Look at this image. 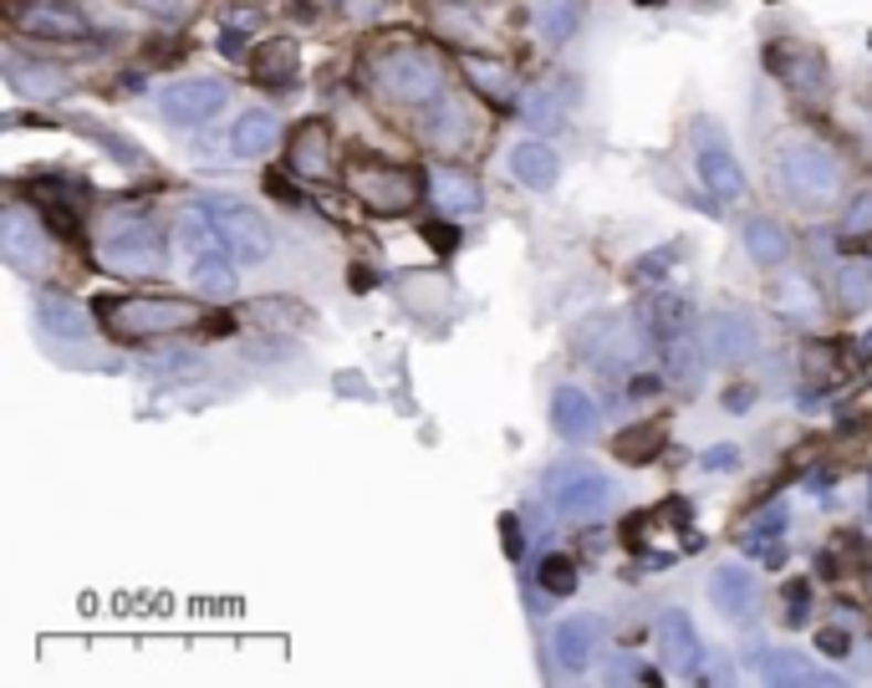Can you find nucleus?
Returning a JSON list of instances; mask_svg holds the SVG:
<instances>
[{"mask_svg": "<svg viewBox=\"0 0 872 688\" xmlns=\"http://www.w3.org/2000/svg\"><path fill=\"white\" fill-rule=\"evenodd\" d=\"M93 317L118 342H154V337H174V331L199 327L204 311L195 301H185V296H97Z\"/></svg>", "mask_w": 872, "mask_h": 688, "instance_id": "f257e3e1", "label": "nucleus"}, {"mask_svg": "<svg viewBox=\"0 0 872 688\" xmlns=\"http://www.w3.org/2000/svg\"><path fill=\"white\" fill-rule=\"evenodd\" d=\"M776 184L791 204L821 214L842 199L847 173H842V159H837L827 144H817V138H791V144L776 148Z\"/></svg>", "mask_w": 872, "mask_h": 688, "instance_id": "f03ea898", "label": "nucleus"}, {"mask_svg": "<svg viewBox=\"0 0 872 688\" xmlns=\"http://www.w3.org/2000/svg\"><path fill=\"white\" fill-rule=\"evenodd\" d=\"M368 87L388 107L423 113V107H434L444 97V66L423 46H388V52H378L368 62Z\"/></svg>", "mask_w": 872, "mask_h": 688, "instance_id": "7ed1b4c3", "label": "nucleus"}, {"mask_svg": "<svg viewBox=\"0 0 872 688\" xmlns=\"http://www.w3.org/2000/svg\"><path fill=\"white\" fill-rule=\"evenodd\" d=\"M97 265L113 271V276H144V281L164 276V265H169V240H164V230L154 225L144 210H133L128 220H118V225L97 240Z\"/></svg>", "mask_w": 872, "mask_h": 688, "instance_id": "20e7f679", "label": "nucleus"}, {"mask_svg": "<svg viewBox=\"0 0 872 688\" xmlns=\"http://www.w3.org/2000/svg\"><path fill=\"white\" fill-rule=\"evenodd\" d=\"M195 210L204 214V220L214 225V235L235 251V261L265 265L271 255H276V230L265 225V214L251 210L245 199H235V194H199Z\"/></svg>", "mask_w": 872, "mask_h": 688, "instance_id": "39448f33", "label": "nucleus"}, {"mask_svg": "<svg viewBox=\"0 0 872 688\" xmlns=\"http://www.w3.org/2000/svg\"><path fill=\"white\" fill-rule=\"evenodd\" d=\"M612 500V479L592 459H556L546 469V505L567 520H597Z\"/></svg>", "mask_w": 872, "mask_h": 688, "instance_id": "423d86ee", "label": "nucleus"}, {"mask_svg": "<svg viewBox=\"0 0 872 688\" xmlns=\"http://www.w3.org/2000/svg\"><path fill=\"white\" fill-rule=\"evenodd\" d=\"M700 342H704V352H710V362H719V368H740V362L755 358L760 331H755L750 311H740V306H714L710 317H704V327H700Z\"/></svg>", "mask_w": 872, "mask_h": 688, "instance_id": "0eeeda50", "label": "nucleus"}, {"mask_svg": "<svg viewBox=\"0 0 872 688\" xmlns=\"http://www.w3.org/2000/svg\"><path fill=\"white\" fill-rule=\"evenodd\" d=\"M766 72L786 82L796 97H821L832 87V66H827V56H821L817 46H807V41H770Z\"/></svg>", "mask_w": 872, "mask_h": 688, "instance_id": "6e6552de", "label": "nucleus"}, {"mask_svg": "<svg viewBox=\"0 0 872 688\" xmlns=\"http://www.w3.org/2000/svg\"><path fill=\"white\" fill-rule=\"evenodd\" d=\"M11 27L31 41H82V36H93V21H87L72 0H27V6H11Z\"/></svg>", "mask_w": 872, "mask_h": 688, "instance_id": "1a4fd4ad", "label": "nucleus"}, {"mask_svg": "<svg viewBox=\"0 0 872 688\" xmlns=\"http://www.w3.org/2000/svg\"><path fill=\"white\" fill-rule=\"evenodd\" d=\"M694 169H700V184L714 204L745 199V169H740V159L729 154V144L719 138L714 123H700V159H694Z\"/></svg>", "mask_w": 872, "mask_h": 688, "instance_id": "9d476101", "label": "nucleus"}, {"mask_svg": "<svg viewBox=\"0 0 872 688\" xmlns=\"http://www.w3.org/2000/svg\"><path fill=\"white\" fill-rule=\"evenodd\" d=\"M230 103V87L220 77H185V82H169L159 93V113L179 128H195V123H210L214 113H225Z\"/></svg>", "mask_w": 872, "mask_h": 688, "instance_id": "9b49d317", "label": "nucleus"}, {"mask_svg": "<svg viewBox=\"0 0 872 688\" xmlns=\"http://www.w3.org/2000/svg\"><path fill=\"white\" fill-rule=\"evenodd\" d=\"M608 643V627L597 612H577V617H561L551 627V658H556V674H581L587 663L602 653Z\"/></svg>", "mask_w": 872, "mask_h": 688, "instance_id": "f8f14e48", "label": "nucleus"}, {"mask_svg": "<svg viewBox=\"0 0 872 688\" xmlns=\"http://www.w3.org/2000/svg\"><path fill=\"white\" fill-rule=\"evenodd\" d=\"M353 194L368 204L372 214H409L419 199V179L409 169H357L353 173Z\"/></svg>", "mask_w": 872, "mask_h": 688, "instance_id": "ddd939ff", "label": "nucleus"}, {"mask_svg": "<svg viewBox=\"0 0 872 688\" xmlns=\"http://www.w3.org/2000/svg\"><path fill=\"white\" fill-rule=\"evenodd\" d=\"M659 653H663V668L674 678H700L704 674V643L700 633H694V617L679 607L659 612Z\"/></svg>", "mask_w": 872, "mask_h": 688, "instance_id": "4468645a", "label": "nucleus"}, {"mask_svg": "<svg viewBox=\"0 0 872 688\" xmlns=\"http://www.w3.org/2000/svg\"><path fill=\"white\" fill-rule=\"evenodd\" d=\"M41 225H46V220H31L21 204H11V210L0 214V255H6V265L21 271V276H36L41 265H46Z\"/></svg>", "mask_w": 872, "mask_h": 688, "instance_id": "2eb2a0df", "label": "nucleus"}, {"mask_svg": "<svg viewBox=\"0 0 872 688\" xmlns=\"http://www.w3.org/2000/svg\"><path fill=\"white\" fill-rule=\"evenodd\" d=\"M710 602L725 612L729 623H750L755 612H760V582L750 576V567L725 561V567L710 571Z\"/></svg>", "mask_w": 872, "mask_h": 688, "instance_id": "dca6fc26", "label": "nucleus"}, {"mask_svg": "<svg viewBox=\"0 0 872 688\" xmlns=\"http://www.w3.org/2000/svg\"><path fill=\"white\" fill-rule=\"evenodd\" d=\"M638 327H643L648 342L659 347V342H669V337L694 331V306H689V296L653 286V292L643 296V306H638Z\"/></svg>", "mask_w": 872, "mask_h": 688, "instance_id": "f3484780", "label": "nucleus"}, {"mask_svg": "<svg viewBox=\"0 0 872 688\" xmlns=\"http://www.w3.org/2000/svg\"><path fill=\"white\" fill-rule=\"evenodd\" d=\"M251 77L261 82L265 93H296V77H302V46L291 36H276V41H265V46H255L251 52Z\"/></svg>", "mask_w": 872, "mask_h": 688, "instance_id": "a211bd4d", "label": "nucleus"}, {"mask_svg": "<svg viewBox=\"0 0 872 688\" xmlns=\"http://www.w3.org/2000/svg\"><path fill=\"white\" fill-rule=\"evenodd\" d=\"M419 138L429 148H439V154H460V148L475 138V123H470V113H464L460 103H450V93H444L434 107L419 113Z\"/></svg>", "mask_w": 872, "mask_h": 688, "instance_id": "6ab92c4d", "label": "nucleus"}, {"mask_svg": "<svg viewBox=\"0 0 872 688\" xmlns=\"http://www.w3.org/2000/svg\"><path fill=\"white\" fill-rule=\"evenodd\" d=\"M6 82L31 103H62L72 97V77L52 62H31V56H6Z\"/></svg>", "mask_w": 872, "mask_h": 688, "instance_id": "aec40b11", "label": "nucleus"}, {"mask_svg": "<svg viewBox=\"0 0 872 688\" xmlns=\"http://www.w3.org/2000/svg\"><path fill=\"white\" fill-rule=\"evenodd\" d=\"M551 428H556V438L561 444H592L597 438V403L581 388H571V383H561L551 393Z\"/></svg>", "mask_w": 872, "mask_h": 688, "instance_id": "412c9836", "label": "nucleus"}, {"mask_svg": "<svg viewBox=\"0 0 872 688\" xmlns=\"http://www.w3.org/2000/svg\"><path fill=\"white\" fill-rule=\"evenodd\" d=\"M286 169L296 173V179H327V169H332V128L322 118L302 123V128L291 133Z\"/></svg>", "mask_w": 872, "mask_h": 688, "instance_id": "4be33fe9", "label": "nucleus"}, {"mask_svg": "<svg viewBox=\"0 0 872 688\" xmlns=\"http://www.w3.org/2000/svg\"><path fill=\"white\" fill-rule=\"evenodd\" d=\"M429 199H434V210L444 214H480L485 210V189H480L475 173H464V169H434L429 173Z\"/></svg>", "mask_w": 872, "mask_h": 688, "instance_id": "5701e85b", "label": "nucleus"}, {"mask_svg": "<svg viewBox=\"0 0 872 688\" xmlns=\"http://www.w3.org/2000/svg\"><path fill=\"white\" fill-rule=\"evenodd\" d=\"M189 276H195V292H204L210 301H230V296L240 292L235 251H230L225 240H214L210 251H199L195 265H189Z\"/></svg>", "mask_w": 872, "mask_h": 688, "instance_id": "b1692460", "label": "nucleus"}, {"mask_svg": "<svg viewBox=\"0 0 872 688\" xmlns=\"http://www.w3.org/2000/svg\"><path fill=\"white\" fill-rule=\"evenodd\" d=\"M511 179H516L521 189H530V194H546V189L561 179V159H556V148L536 144V138L516 144V148H511Z\"/></svg>", "mask_w": 872, "mask_h": 688, "instance_id": "393cba45", "label": "nucleus"}, {"mask_svg": "<svg viewBox=\"0 0 872 688\" xmlns=\"http://www.w3.org/2000/svg\"><path fill=\"white\" fill-rule=\"evenodd\" d=\"M755 674L766 678V684H791V688H811V684H842L837 674L817 668L811 658L791 648H776V653H755Z\"/></svg>", "mask_w": 872, "mask_h": 688, "instance_id": "a878e982", "label": "nucleus"}, {"mask_svg": "<svg viewBox=\"0 0 872 688\" xmlns=\"http://www.w3.org/2000/svg\"><path fill=\"white\" fill-rule=\"evenodd\" d=\"M276 144H281V123H276V113H265V107H245V113L230 123V154H235V159H265Z\"/></svg>", "mask_w": 872, "mask_h": 688, "instance_id": "bb28decb", "label": "nucleus"}, {"mask_svg": "<svg viewBox=\"0 0 872 688\" xmlns=\"http://www.w3.org/2000/svg\"><path fill=\"white\" fill-rule=\"evenodd\" d=\"M398 296L409 306L419 321H439L450 311V281L439 276V271H409V276H398Z\"/></svg>", "mask_w": 872, "mask_h": 688, "instance_id": "cd10ccee", "label": "nucleus"}, {"mask_svg": "<svg viewBox=\"0 0 872 688\" xmlns=\"http://www.w3.org/2000/svg\"><path fill=\"white\" fill-rule=\"evenodd\" d=\"M36 327L46 331V337H56V342H87V337H93V321H87V311H82L77 301L56 296V292L36 296Z\"/></svg>", "mask_w": 872, "mask_h": 688, "instance_id": "c85d7f7f", "label": "nucleus"}, {"mask_svg": "<svg viewBox=\"0 0 872 688\" xmlns=\"http://www.w3.org/2000/svg\"><path fill=\"white\" fill-rule=\"evenodd\" d=\"M740 240H745V255H750L755 265H786L791 261V235H786L770 214H745Z\"/></svg>", "mask_w": 872, "mask_h": 688, "instance_id": "c756f323", "label": "nucleus"}, {"mask_svg": "<svg viewBox=\"0 0 872 688\" xmlns=\"http://www.w3.org/2000/svg\"><path fill=\"white\" fill-rule=\"evenodd\" d=\"M704 358H710V352H704V342H694V331L659 342V362H663V372H669L679 388H700L704 383Z\"/></svg>", "mask_w": 872, "mask_h": 688, "instance_id": "7c9ffc66", "label": "nucleus"}, {"mask_svg": "<svg viewBox=\"0 0 872 688\" xmlns=\"http://www.w3.org/2000/svg\"><path fill=\"white\" fill-rule=\"evenodd\" d=\"M460 72L470 77V87H475L480 97H490L495 107L516 103V77H511L501 62H485L480 52H460Z\"/></svg>", "mask_w": 872, "mask_h": 688, "instance_id": "2f4dec72", "label": "nucleus"}, {"mask_svg": "<svg viewBox=\"0 0 872 688\" xmlns=\"http://www.w3.org/2000/svg\"><path fill=\"white\" fill-rule=\"evenodd\" d=\"M770 306H776V317H780V321H801V327H811V321H817V311H821L817 292H811V281H801V276L776 281V292H770Z\"/></svg>", "mask_w": 872, "mask_h": 688, "instance_id": "473e14b6", "label": "nucleus"}, {"mask_svg": "<svg viewBox=\"0 0 872 688\" xmlns=\"http://www.w3.org/2000/svg\"><path fill=\"white\" fill-rule=\"evenodd\" d=\"M659 449H663V424H653V419H638L633 428L612 434V454H618L622 464H653Z\"/></svg>", "mask_w": 872, "mask_h": 688, "instance_id": "72a5a7b5", "label": "nucleus"}, {"mask_svg": "<svg viewBox=\"0 0 872 688\" xmlns=\"http://www.w3.org/2000/svg\"><path fill=\"white\" fill-rule=\"evenodd\" d=\"M780 526H786V510H770L766 520H755V526L740 536L745 557H755L760 567H780V561H786V541H780Z\"/></svg>", "mask_w": 872, "mask_h": 688, "instance_id": "f704fd0d", "label": "nucleus"}, {"mask_svg": "<svg viewBox=\"0 0 872 688\" xmlns=\"http://www.w3.org/2000/svg\"><path fill=\"white\" fill-rule=\"evenodd\" d=\"M521 113H526V123L536 133H561V123H567V107H561V97L551 87H526L521 93Z\"/></svg>", "mask_w": 872, "mask_h": 688, "instance_id": "c9c22d12", "label": "nucleus"}, {"mask_svg": "<svg viewBox=\"0 0 872 688\" xmlns=\"http://www.w3.org/2000/svg\"><path fill=\"white\" fill-rule=\"evenodd\" d=\"M536 582H542V592L546 596H571L577 592V561L571 557H561V551H551V557H542L536 561Z\"/></svg>", "mask_w": 872, "mask_h": 688, "instance_id": "e433bc0d", "label": "nucleus"}, {"mask_svg": "<svg viewBox=\"0 0 872 688\" xmlns=\"http://www.w3.org/2000/svg\"><path fill=\"white\" fill-rule=\"evenodd\" d=\"M577 6H571V0H542V6H536V27L546 31V36L551 41H567L571 31H577Z\"/></svg>", "mask_w": 872, "mask_h": 688, "instance_id": "4c0bfd02", "label": "nucleus"}, {"mask_svg": "<svg viewBox=\"0 0 872 688\" xmlns=\"http://www.w3.org/2000/svg\"><path fill=\"white\" fill-rule=\"evenodd\" d=\"M837 292H842L847 311L872 306V271H868V265H842V271H837Z\"/></svg>", "mask_w": 872, "mask_h": 688, "instance_id": "58836bf2", "label": "nucleus"}, {"mask_svg": "<svg viewBox=\"0 0 872 688\" xmlns=\"http://www.w3.org/2000/svg\"><path fill=\"white\" fill-rule=\"evenodd\" d=\"M41 220H46V230H52L56 240H77L82 235V214L72 210V204H62V199H46V204H41Z\"/></svg>", "mask_w": 872, "mask_h": 688, "instance_id": "ea45409f", "label": "nucleus"}, {"mask_svg": "<svg viewBox=\"0 0 872 688\" xmlns=\"http://www.w3.org/2000/svg\"><path fill=\"white\" fill-rule=\"evenodd\" d=\"M842 230L847 235H868L872 230V184L858 189V194L847 199V210H842Z\"/></svg>", "mask_w": 872, "mask_h": 688, "instance_id": "a19ab883", "label": "nucleus"}, {"mask_svg": "<svg viewBox=\"0 0 872 688\" xmlns=\"http://www.w3.org/2000/svg\"><path fill=\"white\" fill-rule=\"evenodd\" d=\"M801 368H807V378H811V383H821V388H827V383H832V378H837V352H832V347H827V342H811L807 347V358H801Z\"/></svg>", "mask_w": 872, "mask_h": 688, "instance_id": "79ce46f5", "label": "nucleus"}, {"mask_svg": "<svg viewBox=\"0 0 872 688\" xmlns=\"http://www.w3.org/2000/svg\"><path fill=\"white\" fill-rule=\"evenodd\" d=\"M419 235L429 240V245H434V255H450L454 245H460V230H454L450 220H429V225H423Z\"/></svg>", "mask_w": 872, "mask_h": 688, "instance_id": "37998d69", "label": "nucleus"}, {"mask_svg": "<svg viewBox=\"0 0 872 688\" xmlns=\"http://www.w3.org/2000/svg\"><path fill=\"white\" fill-rule=\"evenodd\" d=\"M817 653H827V658H847V653H852V637H847L842 627H821V633H817Z\"/></svg>", "mask_w": 872, "mask_h": 688, "instance_id": "c03bdc74", "label": "nucleus"}, {"mask_svg": "<svg viewBox=\"0 0 872 688\" xmlns=\"http://www.w3.org/2000/svg\"><path fill=\"white\" fill-rule=\"evenodd\" d=\"M700 464H704V469H714V475H725V469H740V449H735V444H714Z\"/></svg>", "mask_w": 872, "mask_h": 688, "instance_id": "a18cd8bd", "label": "nucleus"}, {"mask_svg": "<svg viewBox=\"0 0 872 688\" xmlns=\"http://www.w3.org/2000/svg\"><path fill=\"white\" fill-rule=\"evenodd\" d=\"M807 592H811L807 582H791V586H786V602H791V612H786V623H791V627L807 623Z\"/></svg>", "mask_w": 872, "mask_h": 688, "instance_id": "49530a36", "label": "nucleus"}, {"mask_svg": "<svg viewBox=\"0 0 872 688\" xmlns=\"http://www.w3.org/2000/svg\"><path fill=\"white\" fill-rule=\"evenodd\" d=\"M199 327H204V337H230V331H235V317H225V311H204Z\"/></svg>", "mask_w": 872, "mask_h": 688, "instance_id": "de8ad7c7", "label": "nucleus"}, {"mask_svg": "<svg viewBox=\"0 0 872 688\" xmlns=\"http://www.w3.org/2000/svg\"><path fill=\"white\" fill-rule=\"evenodd\" d=\"M755 403V388L750 383H740V388H725V409L729 413H745Z\"/></svg>", "mask_w": 872, "mask_h": 688, "instance_id": "09e8293b", "label": "nucleus"}, {"mask_svg": "<svg viewBox=\"0 0 872 688\" xmlns=\"http://www.w3.org/2000/svg\"><path fill=\"white\" fill-rule=\"evenodd\" d=\"M501 530H505V551H511V557H521V551H526V541H521V520L516 516H501Z\"/></svg>", "mask_w": 872, "mask_h": 688, "instance_id": "8fccbe9b", "label": "nucleus"}, {"mask_svg": "<svg viewBox=\"0 0 872 688\" xmlns=\"http://www.w3.org/2000/svg\"><path fill=\"white\" fill-rule=\"evenodd\" d=\"M220 52H225L230 62H245V41H240L235 27H225V36H220Z\"/></svg>", "mask_w": 872, "mask_h": 688, "instance_id": "3c124183", "label": "nucleus"}, {"mask_svg": "<svg viewBox=\"0 0 872 688\" xmlns=\"http://www.w3.org/2000/svg\"><path fill=\"white\" fill-rule=\"evenodd\" d=\"M225 27H235V31H255V27H261V11H230V15H225Z\"/></svg>", "mask_w": 872, "mask_h": 688, "instance_id": "603ef678", "label": "nucleus"}, {"mask_svg": "<svg viewBox=\"0 0 872 688\" xmlns=\"http://www.w3.org/2000/svg\"><path fill=\"white\" fill-rule=\"evenodd\" d=\"M265 189H271V194H276V199H291V204H302V194H296V189H291L286 179H276V173L265 179Z\"/></svg>", "mask_w": 872, "mask_h": 688, "instance_id": "864d4df0", "label": "nucleus"}, {"mask_svg": "<svg viewBox=\"0 0 872 688\" xmlns=\"http://www.w3.org/2000/svg\"><path fill=\"white\" fill-rule=\"evenodd\" d=\"M347 281H353V292H368L378 276H372V271H363V265H353V276H347Z\"/></svg>", "mask_w": 872, "mask_h": 688, "instance_id": "5fc2aeb1", "label": "nucleus"}, {"mask_svg": "<svg viewBox=\"0 0 872 688\" xmlns=\"http://www.w3.org/2000/svg\"><path fill=\"white\" fill-rule=\"evenodd\" d=\"M337 393H357V398H372V388L353 383V378H337Z\"/></svg>", "mask_w": 872, "mask_h": 688, "instance_id": "6e6d98bb", "label": "nucleus"}, {"mask_svg": "<svg viewBox=\"0 0 872 688\" xmlns=\"http://www.w3.org/2000/svg\"><path fill=\"white\" fill-rule=\"evenodd\" d=\"M633 393L643 398V393H659V378H633Z\"/></svg>", "mask_w": 872, "mask_h": 688, "instance_id": "4d7b16f0", "label": "nucleus"}, {"mask_svg": "<svg viewBox=\"0 0 872 688\" xmlns=\"http://www.w3.org/2000/svg\"><path fill=\"white\" fill-rule=\"evenodd\" d=\"M858 362H872V331L862 337V347H858Z\"/></svg>", "mask_w": 872, "mask_h": 688, "instance_id": "13d9d810", "label": "nucleus"}, {"mask_svg": "<svg viewBox=\"0 0 872 688\" xmlns=\"http://www.w3.org/2000/svg\"><path fill=\"white\" fill-rule=\"evenodd\" d=\"M858 240H862V255L872 261V230H868V235H858Z\"/></svg>", "mask_w": 872, "mask_h": 688, "instance_id": "bf43d9fd", "label": "nucleus"}, {"mask_svg": "<svg viewBox=\"0 0 872 688\" xmlns=\"http://www.w3.org/2000/svg\"><path fill=\"white\" fill-rule=\"evenodd\" d=\"M638 6H659V0H638Z\"/></svg>", "mask_w": 872, "mask_h": 688, "instance_id": "052dcab7", "label": "nucleus"}, {"mask_svg": "<svg viewBox=\"0 0 872 688\" xmlns=\"http://www.w3.org/2000/svg\"><path fill=\"white\" fill-rule=\"evenodd\" d=\"M148 6H159V0H148Z\"/></svg>", "mask_w": 872, "mask_h": 688, "instance_id": "680f3d73", "label": "nucleus"}, {"mask_svg": "<svg viewBox=\"0 0 872 688\" xmlns=\"http://www.w3.org/2000/svg\"><path fill=\"white\" fill-rule=\"evenodd\" d=\"M868 526H872V516H868Z\"/></svg>", "mask_w": 872, "mask_h": 688, "instance_id": "e2e57ef3", "label": "nucleus"}]
</instances>
